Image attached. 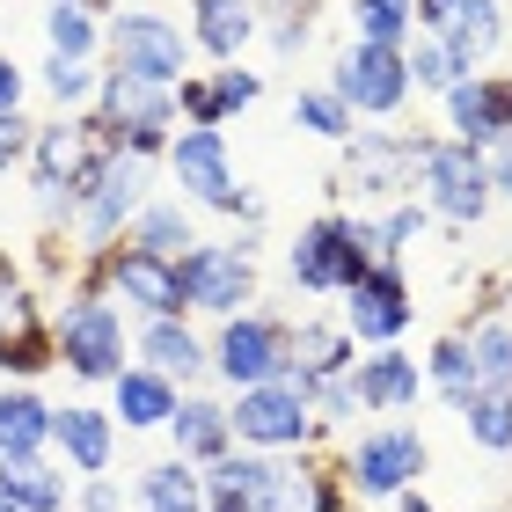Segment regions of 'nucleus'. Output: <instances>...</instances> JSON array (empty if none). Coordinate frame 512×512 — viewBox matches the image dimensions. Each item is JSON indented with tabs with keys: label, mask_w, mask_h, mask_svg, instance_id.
I'll list each match as a JSON object with an SVG mask.
<instances>
[{
	"label": "nucleus",
	"mask_w": 512,
	"mask_h": 512,
	"mask_svg": "<svg viewBox=\"0 0 512 512\" xmlns=\"http://www.w3.org/2000/svg\"><path fill=\"white\" fill-rule=\"evenodd\" d=\"M183 395L191 388H176L169 374H154V366H125L118 381H110V417H118L125 432H169L176 425V410H183Z\"/></svg>",
	"instance_id": "obj_27"
},
{
	"label": "nucleus",
	"mask_w": 512,
	"mask_h": 512,
	"mask_svg": "<svg viewBox=\"0 0 512 512\" xmlns=\"http://www.w3.org/2000/svg\"><path fill=\"white\" fill-rule=\"evenodd\" d=\"M417 30L439 37L469 74H491L505 52V0H417Z\"/></svg>",
	"instance_id": "obj_18"
},
{
	"label": "nucleus",
	"mask_w": 512,
	"mask_h": 512,
	"mask_svg": "<svg viewBox=\"0 0 512 512\" xmlns=\"http://www.w3.org/2000/svg\"><path fill=\"white\" fill-rule=\"evenodd\" d=\"M425 469H432V447H425V432H417L410 417H381V425L352 432L344 454H337L344 498H359V505H395L403 491H417Z\"/></svg>",
	"instance_id": "obj_8"
},
{
	"label": "nucleus",
	"mask_w": 512,
	"mask_h": 512,
	"mask_svg": "<svg viewBox=\"0 0 512 512\" xmlns=\"http://www.w3.org/2000/svg\"><path fill=\"white\" fill-rule=\"evenodd\" d=\"M491 191H498V205H512V139L491 147Z\"/></svg>",
	"instance_id": "obj_45"
},
{
	"label": "nucleus",
	"mask_w": 512,
	"mask_h": 512,
	"mask_svg": "<svg viewBox=\"0 0 512 512\" xmlns=\"http://www.w3.org/2000/svg\"><path fill=\"white\" fill-rule=\"evenodd\" d=\"M176 110H183V125H213V132H227V110H220V96H213V81L205 74H191L176 88Z\"/></svg>",
	"instance_id": "obj_43"
},
{
	"label": "nucleus",
	"mask_w": 512,
	"mask_h": 512,
	"mask_svg": "<svg viewBox=\"0 0 512 512\" xmlns=\"http://www.w3.org/2000/svg\"><path fill=\"white\" fill-rule=\"evenodd\" d=\"M52 425H59V403L37 381H0V461H44Z\"/></svg>",
	"instance_id": "obj_25"
},
{
	"label": "nucleus",
	"mask_w": 512,
	"mask_h": 512,
	"mask_svg": "<svg viewBox=\"0 0 512 512\" xmlns=\"http://www.w3.org/2000/svg\"><path fill=\"white\" fill-rule=\"evenodd\" d=\"M0 512H22V505H15V498H8V491H0Z\"/></svg>",
	"instance_id": "obj_47"
},
{
	"label": "nucleus",
	"mask_w": 512,
	"mask_h": 512,
	"mask_svg": "<svg viewBox=\"0 0 512 512\" xmlns=\"http://www.w3.org/2000/svg\"><path fill=\"white\" fill-rule=\"evenodd\" d=\"M359 366V344L337 315H293V374L308 381H337Z\"/></svg>",
	"instance_id": "obj_28"
},
{
	"label": "nucleus",
	"mask_w": 512,
	"mask_h": 512,
	"mask_svg": "<svg viewBox=\"0 0 512 512\" xmlns=\"http://www.w3.org/2000/svg\"><path fill=\"white\" fill-rule=\"evenodd\" d=\"M425 381L454 417L476 395H512V315H505V300H483L476 315H461L447 337L425 344Z\"/></svg>",
	"instance_id": "obj_1"
},
{
	"label": "nucleus",
	"mask_w": 512,
	"mask_h": 512,
	"mask_svg": "<svg viewBox=\"0 0 512 512\" xmlns=\"http://www.w3.org/2000/svg\"><path fill=\"white\" fill-rule=\"evenodd\" d=\"M344 505H352L344 476L322 469L315 454H271V469L249 498V512H344Z\"/></svg>",
	"instance_id": "obj_20"
},
{
	"label": "nucleus",
	"mask_w": 512,
	"mask_h": 512,
	"mask_svg": "<svg viewBox=\"0 0 512 512\" xmlns=\"http://www.w3.org/2000/svg\"><path fill=\"white\" fill-rule=\"evenodd\" d=\"M132 359L154 366V374H169L176 388H213V337H205L191 315L139 322L132 330Z\"/></svg>",
	"instance_id": "obj_19"
},
{
	"label": "nucleus",
	"mask_w": 512,
	"mask_h": 512,
	"mask_svg": "<svg viewBox=\"0 0 512 512\" xmlns=\"http://www.w3.org/2000/svg\"><path fill=\"white\" fill-rule=\"evenodd\" d=\"M432 213H425V198H403V205H388V213H381V249H388V264H403V256L417 249V242H425L432 235Z\"/></svg>",
	"instance_id": "obj_39"
},
{
	"label": "nucleus",
	"mask_w": 512,
	"mask_h": 512,
	"mask_svg": "<svg viewBox=\"0 0 512 512\" xmlns=\"http://www.w3.org/2000/svg\"><path fill=\"white\" fill-rule=\"evenodd\" d=\"M359 44H410L417 37V0H344Z\"/></svg>",
	"instance_id": "obj_36"
},
{
	"label": "nucleus",
	"mask_w": 512,
	"mask_h": 512,
	"mask_svg": "<svg viewBox=\"0 0 512 512\" xmlns=\"http://www.w3.org/2000/svg\"><path fill=\"white\" fill-rule=\"evenodd\" d=\"M125 242H139L147 256H169V264H176V256H191V249L205 242V235H198V205H183L176 191H161L147 213L132 220V235H125Z\"/></svg>",
	"instance_id": "obj_32"
},
{
	"label": "nucleus",
	"mask_w": 512,
	"mask_h": 512,
	"mask_svg": "<svg viewBox=\"0 0 512 512\" xmlns=\"http://www.w3.org/2000/svg\"><path fill=\"white\" fill-rule=\"evenodd\" d=\"M227 417H235V447H249V454H315L330 439L322 417H315V381L308 374H278L264 388L227 395Z\"/></svg>",
	"instance_id": "obj_9"
},
{
	"label": "nucleus",
	"mask_w": 512,
	"mask_h": 512,
	"mask_svg": "<svg viewBox=\"0 0 512 512\" xmlns=\"http://www.w3.org/2000/svg\"><path fill=\"white\" fill-rule=\"evenodd\" d=\"M183 30H191L198 59H213V66H242V59H249V44H264V0H191Z\"/></svg>",
	"instance_id": "obj_24"
},
{
	"label": "nucleus",
	"mask_w": 512,
	"mask_h": 512,
	"mask_svg": "<svg viewBox=\"0 0 512 512\" xmlns=\"http://www.w3.org/2000/svg\"><path fill=\"white\" fill-rule=\"evenodd\" d=\"M461 432H469L483 454H512V395H476V403L461 410Z\"/></svg>",
	"instance_id": "obj_38"
},
{
	"label": "nucleus",
	"mask_w": 512,
	"mask_h": 512,
	"mask_svg": "<svg viewBox=\"0 0 512 512\" xmlns=\"http://www.w3.org/2000/svg\"><path fill=\"white\" fill-rule=\"evenodd\" d=\"M213 512H249V505H213Z\"/></svg>",
	"instance_id": "obj_49"
},
{
	"label": "nucleus",
	"mask_w": 512,
	"mask_h": 512,
	"mask_svg": "<svg viewBox=\"0 0 512 512\" xmlns=\"http://www.w3.org/2000/svg\"><path fill=\"white\" fill-rule=\"evenodd\" d=\"M22 103H30V74H22V66L0 52V118H15Z\"/></svg>",
	"instance_id": "obj_44"
},
{
	"label": "nucleus",
	"mask_w": 512,
	"mask_h": 512,
	"mask_svg": "<svg viewBox=\"0 0 512 512\" xmlns=\"http://www.w3.org/2000/svg\"><path fill=\"white\" fill-rule=\"evenodd\" d=\"M74 198H81L74 205V249L81 256H103V249H118L132 235V220L161 198L154 191V161L110 147V139L96 132V147H88L81 176H74Z\"/></svg>",
	"instance_id": "obj_2"
},
{
	"label": "nucleus",
	"mask_w": 512,
	"mask_h": 512,
	"mask_svg": "<svg viewBox=\"0 0 512 512\" xmlns=\"http://www.w3.org/2000/svg\"><path fill=\"white\" fill-rule=\"evenodd\" d=\"M322 30V0H264V52L278 66H293Z\"/></svg>",
	"instance_id": "obj_34"
},
{
	"label": "nucleus",
	"mask_w": 512,
	"mask_h": 512,
	"mask_svg": "<svg viewBox=\"0 0 512 512\" xmlns=\"http://www.w3.org/2000/svg\"><path fill=\"white\" fill-rule=\"evenodd\" d=\"M417 198H425V213L439 227H454V235H469V227L491 220V154L469 147V139H447V132H425V154H417Z\"/></svg>",
	"instance_id": "obj_10"
},
{
	"label": "nucleus",
	"mask_w": 512,
	"mask_h": 512,
	"mask_svg": "<svg viewBox=\"0 0 512 512\" xmlns=\"http://www.w3.org/2000/svg\"><path fill=\"white\" fill-rule=\"evenodd\" d=\"M176 278H183V308L198 322H235L264 300V271H256V256L235 235L198 242L191 256H176Z\"/></svg>",
	"instance_id": "obj_12"
},
{
	"label": "nucleus",
	"mask_w": 512,
	"mask_h": 512,
	"mask_svg": "<svg viewBox=\"0 0 512 512\" xmlns=\"http://www.w3.org/2000/svg\"><path fill=\"white\" fill-rule=\"evenodd\" d=\"M44 374H59L52 308L22 286V271L0 249V381H44Z\"/></svg>",
	"instance_id": "obj_16"
},
{
	"label": "nucleus",
	"mask_w": 512,
	"mask_h": 512,
	"mask_svg": "<svg viewBox=\"0 0 512 512\" xmlns=\"http://www.w3.org/2000/svg\"><path fill=\"white\" fill-rule=\"evenodd\" d=\"M96 132L125 154H147V161H169V139L183 132V110H176V88H147V81H125V74H103V96H96Z\"/></svg>",
	"instance_id": "obj_13"
},
{
	"label": "nucleus",
	"mask_w": 512,
	"mask_h": 512,
	"mask_svg": "<svg viewBox=\"0 0 512 512\" xmlns=\"http://www.w3.org/2000/svg\"><path fill=\"white\" fill-rule=\"evenodd\" d=\"M161 169H169V183H176L183 205L220 213V220H235V227H264V198L235 176V147H227V132L183 125V132L169 139V161H161Z\"/></svg>",
	"instance_id": "obj_5"
},
{
	"label": "nucleus",
	"mask_w": 512,
	"mask_h": 512,
	"mask_svg": "<svg viewBox=\"0 0 512 512\" xmlns=\"http://www.w3.org/2000/svg\"><path fill=\"white\" fill-rule=\"evenodd\" d=\"M315 417H322V432H344L352 417H366V410H359V388H352V374L315 381Z\"/></svg>",
	"instance_id": "obj_41"
},
{
	"label": "nucleus",
	"mask_w": 512,
	"mask_h": 512,
	"mask_svg": "<svg viewBox=\"0 0 512 512\" xmlns=\"http://www.w3.org/2000/svg\"><path fill=\"white\" fill-rule=\"evenodd\" d=\"M0 491H8L22 512H74V469H66L59 454L44 461H0Z\"/></svg>",
	"instance_id": "obj_30"
},
{
	"label": "nucleus",
	"mask_w": 512,
	"mask_h": 512,
	"mask_svg": "<svg viewBox=\"0 0 512 512\" xmlns=\"http://www.w3.org/2000/svg\"><path fill=\"white\" fill-rule=\"evenodd\" d=\"M278 374H293V315L249 308L235 322H213V388L220 395L264 388Z\"/></svg>",
	"instance_id": "obj_11"
},
{
	"label": "nucleus",
	"mask_w": 512,
	"mask_h": 512,
	"mask_svg": "<svg viewBox=\"0 0 512 512\" xmlns=\"http://www.w3.org/2000/svg\"><path fill=\"white\" fill-rule=\"evenodd\" d=\"M37 125L30 110H15V118H0V176H15V169H30V154H37Z\"/></svg>",
	"instance_id": "obj_42"
},
{
	"label": "nucleus",
	"mask_w": 512,
	"mask_h": 512,
	"mask_svg": "<svg viewBox=\"0 0 512 512\" xmlns=\"http://www.w3.org/2000/svg\"><path fill=\"white\" fill-rule=\"evenodd\" d=\"M417 154H425V132L417 125H359L344 139L330 191L359 198V213H388V205L417 198Z\"/></svg>",
	"instance_id": "obj_6"
},
{
	"label": "nucleus",
	"mask_w": 512,
	"mask_h": 512,
	"mask_svg": "<svg viewBox=\"0 0 512 512\" xmlns=\"http://www.w3.org/2000/svg\"><path fill=\"white\" fill-rule=\"evenodd\" d=\"M388 512H439V505H432V498H425V491H403V498H395V505H388Z\"/></svg>",
	"instance_id": "obj_46"
},
{
	"label": "nucleus",
	"mask_w": 512,
	"mask_h": 512,
	"mask_svg": "<svg viewBox=\"0 0 512 512\" xmlns=\"http://www.w3.org/2000/svg\"><path fill=\"white\" fill-rule=\"evenodd\" d=\"M337 322L352 330L359 352H388V344H403V337H410V322H417L410 271H403V264H374L352 293L337 300Z\"/></svg>",
	"instance_id": "obj_17"
},
{
	"label": "nucleus",
	"mask_w": 512,
	"mask_h": 512,
	"mask_svg": "<svg viewBox=\"0 0 512 512\" xmlns=\"http://www.w3.org/2000/svg\"><path fill=\"white\" fill-rule=\"evenodd\" d=\"M103 74H125V81H147V88H183L198 74V44L183 30V15L118 8L103 30Z\"/></svg>",
	"instance_id": "obj_7"
},
{
	"label": "nucleus",
	"mask_w": 512,
	"mask_h": 512,
	"mask_svg": "<svg viewBox=\"0 0 512 512\" xmlns=\"http://www.w3.org/2000/svg\"><path fill=\"white\" fill-rule=\"evenodd\" d=\"M103 8H110V15H118V8H132V0H103Z\"/></svg>",
	"instance_id": "obj_48"
},
{
	"label": "nucleus",
	"mask_w": 512,
	"mask_h": 512,
	"mask_svg": "<svg viewBox=\"0 0 512 512\" xmlns=\"http://www.w3.org/2000/svg\"><path fill=\"white\" fill-rule=\"evenodd\" d=\"M81 271L132 315V330H139V322H161V315H191V308H183L176 264H169V256H147L139 242H118V249H103V256H81Z\"/></svg>",
	"instance_id": "obj_15"
},
{
	"label": "nucleus",
	"mask_w": 512,
	"mask_h": 512,
	"mask_svg": "<svg viewBox=\"0 0 512 512\" xmlns=\"http://www.w3.org/2000/svg\"><path fill=\"white\" fill-rule=\"evenodd\" d=\"M352 388H359V410H366V417H410V410L432 395L425 359H417L410 344H388V352H359Z\"/></svg>",
	"instance_id": "obj_21"
},
{
	"label": "nucleus",
	"mask_w": 512,
	"mask_h": 512,
	"mask_svg": "<svg viewBox=\"0 0 512 512\" xmlns=\"http://www.w3.org/2000/svg\"><path fill=\"white\" fill-rule=\"evenodd\" d=\"M132 505L139 512H213L205 498V469H191L183 454H161L132 476Z\"/></svg>",
	"instance_id": "obj_29"
},
{
	"label": "nucleus",
	"mask_w": 512,
	"mask_h": 512,
	"mask_svg": "<svg viewBox=\"0 0 512 512\" xmlns=\"http://www.w3.org/2000/svg\"><path fill=\"white\" fill-rule=\"evenodd\" d=\"M52 344H59V374L66 381L110 388L132 366V315L88 271H74L66 293H59V308H52Z\"/></svg>",
	"instance_id": "obj_3"
},
{
	"label": "nucleus",
	"mask_w": 512,
	"mask_h": 512,
	"mask_svg": "<svg viewBox=\"0 0 512 512\" xmlns=\"http://www.w3.org/2000/svg\"><path fill=\"white\" fill-rule=\"evenodd\" d=\"M103 30H110L103 0H44V44L59 59H103Z\"/></svg>",
	"instance_id": "obj_31"
},
{
	"label": "nucleus",
	"mask_w": 512,
	"mask_h": 512,
	"mask_svg": "<svg viewBox=\"0 0 512 512\" xmlns=\"http://www.w3.org/2000/svg\"><path fill=\"white\" fill-rule=\"evenodd\" d=\"M169 447L191 461V469H213V461L235 454V417H227V395L220 388H191L169 425Z\"/></svg>",
	"instance_id": "obj_26"
},
{
	"label": "nucleus",
	"mask_w": 512,
	"mask_h": 512,
	"mask_svg": "<svg viewBox=\"0 0 512 512\" xmlns=\"http://www.w3.org/2000/svg\"><path fill=\"white\" fill-rule=\"evenodd\" d=\"M374 264H388L381 213H359V205L352 213L300 220V235L286 242V278H293V293H308V300H344Z\"/></svg>",
	"instance_id": "obj_4"
},
{
	"label": "nucleus",
	"mask_w": 512,
	"mask_h": 512,
	"mask_svg": "<svg viewBox=\"0 0 512 512\" xmlns=\"http://www.w3.org/2000/svg\"><path fill=\"white\" fill-rule=\"evenodd\" d=\"M293 125H300V132H315V139H330V147H344V139L359 132L352 103H344L330 81H315V88H293Z\"/></svg>",
	"instance_id": "obj_35"
},
{
	"label": "nucleus",
	"mask_w": 512,
	"mask_h": 512,
	"mask_svg": "<svg viewBox=\"0 0 512 512\" xmlns=\"http://www.w3.org/2000/svg\"><path fill=\"white\" fill-rule=\"evenodd\" d=\"M330 88L352 103L359 125H388V118H403L410 96H417L410 52H403V44H359V37H352V44L330 59Z\"/></svg>",
	"instance_id": "obj_14"
},
{
	"label": "nucleus",
	"mask_w": 512,
	"mask_h": 512,
	"mask_svg": "<svg viewBox=\"0 0 512 512\" xmlns=\"http://www.w3.org/2000/svg\"><path fill=\"white\" fill-rule=\"evenodd\" d=\"M37 88L66 110V118H88V110H96V96H103V59H59V52H44Z\"/></svg>",
	"instance_id": "obj_33"
},
{
	"label": "nucleus",
	"mask_w": 512,
	"mask_h": 512,
	"mask_svg": "<svg viewBox=\"0 0 512 512\" xmlns=\"http://www.w3.org/2000/svg\"><path fill=\"white\" fill-rule=\"evenodd\" d=\"M205 81H213V96H220V110H227V125H235L242 110L264 103V74H256V66H205Z\"/></svg>",
	"instance_id": "obj_40"
},
{
	"label": "nucleus",
	"mask_w": 512,
	"mask_h": 512,
	"mask_svg": "<svg viewBox=\"0 0 512 512\" xmlns=\"http://www.w3.org/2000/svg\"><path fill=\"white\" fill-rule=\"evenodd\" d=\"M439 110H447V139H469L491 154L512 139V74H469Z\"/></svg>",
	"instance_id": "obj_23"
},
{
	"label": "nucleus",
	"mask_w": 512,
	"mask_h": 512,
	"mask_svg": "<svg viewBox=\"0 0 512 512\" xmlns=\"http://www.w3.org/2000/svg\"><path fill=\"white\" fill-rule=\"evenodd\" d=\"M403 52H410V81H417V96H439V103H447L454 88L469 81V66H461L439 37H425V30H417V37L403 44Z\"/></svg>",
	"instance_id": "obj_37"
},
{
	"label": "nucleus",
	"mask_w": 512,
	"mask_h": 512,
	"mask_svg": "<svg viewBox=\"0 0 512 512\" xmlns=\"http://www.w3.org/2000/svg\"><path fill=\"white\" fill-rule=\"evenodd\" d=\"M118 417H110L103 403H59V425H52V454L74 469V483H88V476H110L118 469Z\"/></svg>",
	"instance_id": "obj_22"
},
{
	"label": "nucleus",
	"mask_w": 512,
	"mask_h": 512,
	"mask_svg": "<svg viewBox=\"0 0 512 512\" xmlns=\"http://www.w3.org/2000/svg\"><path fill=\"white\" fill-rule=\"evenodd\" d=\"M505 300H512V271H505Z\"/></svg>",
	"instance_id": "obj_50"
}]
</instances>
